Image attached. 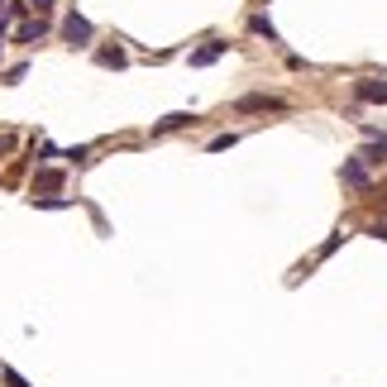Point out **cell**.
I'll return each mask as SVG.
<instances>
[{"label": "cell", "instance_id": "6da1fadb", "mask_svg": "<svg viewBox=\"0 0 387 387\" xmlns=\"http://www.w3.org/2000/svg\"><path fill=\"white\" fill-rule=\"evenodd\" d=\"M258 111H287L282 96H268V91H253V96H239L234 101V115H258Z\"/></svg>", "mask_w": 387, "mask_h": 387}, {"label": "cell", "instance_id": "7a4b0ae2", "mask_svg": "<svg viewBox=\"0 0 387 387\" xmlns=\"http://www.w3.org/2000/svg\"><path fill=\"white\" fill-rule=\"evenodd\" d=\"M62 38H67V43H72V48H86V43H91V38H96V29H91V20H82V15H77V10H72V15H67V20H62Z\"/></svg>", "mask_w": 387, "mask_h": 387}, {"label": "cell", "instance_id": "3957f363", "mask_svg": "<svg viewBox=\"0 0 387 387\" xmlns=\"http://www.w3.org/2000/svg\"><path fill=\"white\" fill-rule=\"evenodd\" d=\"M354 96H359L363 106H387V77H363L354 86Z\"/></svg>", "mask_w": 387, "mask_h": 387}, {"label": "cell", "instance_id": "277c9868", "mask_svg": "<svg viewBox=\"0 0 387 387\" xmlns=\"http://www.w3.org/2000/svg\"><path fill=\"white\" fill-rule=\"evenodd\" d=\"M53 192H62V172L57 167H38L34 172V196H53Z\"/></svg>", "mask_w": 387, "mask_h": 387}, {"label": "cell", "instance_id": "5b68a950", "mask_svg": "<svg viewBox=\"0 0 387 387\" xmlns=\"http://www.w3.org/2000/svg\"><path fill=\"white\" fill-rule=\"evenodd\" d=\"M339 177H344V182H349L354 192H368V187H373V182H368V163H359V158H349Z\"/></svg>", "mask_w": 387, "mask_h": 387}, {"label": "cell", "instance_id": "8992f818", "mask_svg": "<svg viewBox=\"0 0 387 387\" xmlns=\"http://www.w3.org/2000/svg\"><path fill=\"white\" fill-rule=\"evenodd\" d=\"M225 48H230V43H225V38H211V43H206V48H196V53H192V67H211V62H216V57H225Z\"/></svg>", "mask_w": 387, "mask_h": 387}, {"label": "cell", "instance_id": "52a82bcc", "mask_svg": "<svg viewBox=\"0 0 387 387\" xmlns=\"http://www.w3.org/2000/svg\"><path fill=\"white\" fill-rule=\"evenodd\" d=\"M48 34V20L38 15V20H29V24H20V34H15V43H38Z\"/></svg>", "mask_w": 387, "mask_h": 387}, {"label": "cell", "instance_id": "ba28073f", "mask_svg": "<svg viewBox=\"0 0 387 387\" xmlns=\"http://www.w3.org/2000/svg\"><path fill=\"white\" fill-rule=\"evenodd\" d=\"M354 158H359V163H383V158H387V134H378L363 153H354Z\"/></svg>", "mask_w": 387, "mask_h": 387}, {"label": "cell", "instance_id": "9c48e42d", "mask_svg": "<svg viewBox=\"0 0 387 387\" xmlns=\"http://www.w3.org/2000/svg\"><path fill=\"white\" fill-rule=\"evenodd\" d=\"M187 125H192V115L177 111V115H167V120H158V125H153V134H172V129H187Z\"/></svg>", "mask_w": 387, "mask_h": 387}, {"label": "cell", "instance_id": "30bf717a", "mask_svg": "<svg viewBox=\"0 0 387 387\" xmlns=\"http://www.w3.org/2000/svg\"><path fill=\"white\" fill-rule=\"evenodd\" d=\"M96 62H101V67H115V72H120V67H125L129 57H125V48L115 43V48H101V53H96Z\"/></svg>", "mask_w": 387, "mask_h": 387}, {"label": "cell", "instance_id": "8fae6325", "mask_svg": "<svg viewBox=\"0 0 387 387\" xmlns=\"http://www.w3.org/2000/svg\"><path fill=\"white\" fill-rule=\"evenodd\" d=\"M249 29L258 34V38H268V43H277V29H273V20H268V15H253V20H249Z\"/></svg>", "mask_w": 387, "mask_h": 387}, {"label": "cell", "instance_id": "7c38bea8", "mask_svg": "<svg viewBox=\"0 0 387 387\" xmlns=\"http://www.w3.org/2000/svg\"><path fill=\"white\" fill-rule=\"evenodd\" d=\"M34 206H38V211H67L72 201H67V196H34Z\"/></svg>", "mask_w": 387, "mask_h": 387}, {"label": "cell", "instance_id": "4fadbf2b", "mask_svg": "<svg viewBox=\"0 0 387 387\" xmlns=\"http://www.w3.org/2000/svg\"><path fill=\"white\" fill-rule=\"evenodd\" d=\"M24 72H29L24 62H20V67H10V72H5V86H15V82H24Z\"/></svg>", "mask_w": 387, "mask_h": 387}, {"label": "cell", "instance_id": "5bb4252c", "mask_svg": "<svg viewBox=\"0 0 387 387\" xmlns=\"http://www.w3.org/2000/svg\"><path fill=\"white\" fill-rule=\"evenodd\" d=\"M234 139H239V134H220V139H211V153H220V148H230Z\"/></svg>", "mask_w": 387, "mask_h": 387}, {"label": "cell", "instance_id": "9a60e30c", "mask_svg": "<svg viewBox=\"0 0 387 387\" xmlns=\"http://www.w3.org/2000/svg\"><path fill=\"white\" fill-rule=\"evenodd\" d=\"M0 373H5V383H10V387H29L24 378H20V373H15V368H0Z\"/></svg>", "mask_w": 387, "mask_h": 387}, {"label": "cell", "instance_id": "2e32d148", "mask_svg": "<svg viewBox=\"0 0 387 387\" xmlns=\"http://www.w3.org/2000/svg\"><path fill=\"white\" fill-rule=\"evenodd\" d=\"M5 34H10V20L0 15V53H5Z\"/></svg>", "mask_w": 387, "mask_h": 387}, {"label": "cell", "instance_id": "e0dca14e", "mask_svg": "<svg viewBox=\"0 0 387 387\" xmlns=\"http://www.w3.org/2000/svg\"><path fill=\"white\" fill-rule=\"evenodd\" d=\"M34 10H38V15H48V10H53V0H34Z\"/></svg>", "mask_w": 387, "mask_h": 387}, {"label": "cell", "instance_id": "ac0fdd59", "mask_svg": "<svg viewBox=\"0 0 387 387\" xmlns=\"http://www.w3.org/2000/svg\"><path fill=\"white\" fill-rule=\"evenodd\" d=\"M368 234H373V239H387V225H373Z\"/></svg>", "mask_w": 387, "mask_h": 387}]
</instances>
